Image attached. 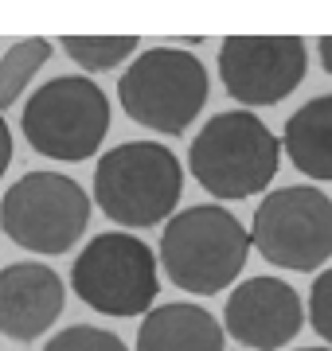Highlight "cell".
Instances as JSON below:
<instances>
[{
	"instance_id": "6da1fadb",
	"label": "cell",
	"mask_w": 332,
	"mask_h": 351,
	"mask_svg": "<svg viewBox=\"0 0 332 351\" xmlns=\"http://www.w3.org/2000/svg\"><path fill=\"white\" fill-rule=\"evenodd\" d=\"M156 254V265H165L172 285L195 297H215L246 269L250 234L219 203H195L165 223Z\"/></svg>"
},
{
	"instance_id": "7a4b0ae2",
	"label": "cell",
	"mask_w": 332,
	"mask_h": 351,
	"mask_svg": "<svg viewBox=\"0 0 332 351\" xmlns=\"http://www.w3.org/2000/svg\"><path fill=\"white\" fill-rule=\"evenodd\" d=\"M184 191V168L176 152L156 141H121L94 168V203L110 223L141 230L168 223Z\"/></svg>"
},
{
	"instance_id": "3957f363",
	"label": "cell",
	"mask_w": 332,
	"mask_h": 351,
	"mask_svg": "<svg viewBox=\"0 0 332 351\" xmlns=\"http://www.w3.org/2000/svg\"><path fill=\"white\" fill-rule=\"evenodd\" d=\"M281 145L266 121L250 110L215 113L188 149V168L195 184L215 199H250L266 191L278 176Z\"/></svg>"
},
{
	"instance_id": "277c9868",
	"label": "cell",
	"mask_w": 332,
	"mask_h": 351,
	"mask_svg": "<svg viewBox=\"0 0 332 351\" xmlns=\"http://www.w3.org/2000/svg\"><path fill=\"white\" fill-rule=\"evenodd\" d=\"M207 86H211V78H207L204 63L184 47L165 43V47H149L133 55L126 75L117 78V98L137 125L180 137L204 110Z\"/></svg>"
},
{
	"instance_id": "5b68a950",
	"label": "cell",
	"mask_w": 332,
	"mask_h": 351,
	"mask_svg": "<svg viewBox=\"0 0 332 351\" xmlns=\"http://www.w3.org/2000/svg\"><path fill=\"white\" fill-rule=\"evenodd\" d=\"M71 289L102 316H145L161 293V265L149 242L129 230H106L82 246L71 265Z\"/></svg>"
},
{
	"instance_id": "8992f818",
	"label": "cell",
	"mask_w": 332,
	"mask_h": 351,
	"mask_svg": "<svg viewBox=\"0 0 332 351\" xmlns=\"http://www.w3.org/2000/svg\"><path fill=\"white\" fill-rule=\"evenodd\" d=\"M20 125L39 156L63 164L90 160L110 133V98L86 75H59L27 98Z\"/></svg>"
},
{
	"instance_id": "52a82bcc",
	"label": "cell",
	"mask_w": 332,
	"mask_h": 351,
	"mask_svg": "<svg viewBox=\"0 0 332 351\" xmlns=\"http://www.w3.org/2000/svg\"><path fill=\"white\" fill-rule=\"evenodd\" d=\"M90 223V195L63 172H24L0 199V230L27 254H67Z\"/></svg>"
},
{
	"instance_id": "ba28073f",
	"label": "cell",
	"mask_w": 332,
	"mask_h": 351,
	"mask_svg": "<svg viewBox=\"0 0 332 351\" xmlns=\"http://www.w3.org/2000/svg\"><path fill=\"white\" fill-rule=\"evenodd\" d=\"M250 250L270 265L309 274L332 258V199L317 188H278L258 203Z\"/></svg>"
},
{
	"instance_id": "9c48e42d",
	"label": "cell",
	"mask_w": 332,
	"mask_h": 351,
	"mask_svg": "<svg viewBox=\"0 0 332 351\" xmlns=\"http://www.w3.org/2000/svg\"><path fill=\"white\" fill-rule=\"evenodd\" d=\"M305 66L301 36H227L219 47V78L243 110L285 101L301 86Z\"/></svg>"
},
{
	"instance_id": "30bf717a",
	"label": "cell",
	"mask_w": 332,
	"mask_h": 351,
	"mask_svg": "<svg viewBox=\"0 0 332 351\" xmlns=\"http://www.w3.org/2000/svg\"><path fill=\"white\" fill-rule=\"evenodd\" d=\"M305 324V304L281 277H246L223 308V336L250 351H278L294 343Z\"/></svg>"
},
{
	"instance_id": "8fae6325",
	"label": "cell",
	"mask_w": 332,
	"mask_h": 351,
	"mask_svg": "<svg viewBox=\"0 0 332 351\" xmlns=\"http://www.w3.org/2000/svg\"><path fill=\"white\" fill-rule=\"evenodd\" d=\"M63 304L67 285L51 265L12 262L0 269V336L20 343L39 339L63 316Z\"/></svg>"
},
{
	"instance_id": "7c38bea8",
	"label": "cell",
	"mask_w": 332,
	"mask_h": 351,
	"mask_svg": "<svg viewBox=\"0 0 332 351\" xmlns=\"http://www.w3.org/2000/svg\"><path fill=\"white\" fill-rule=\"evenodd\" d=\"M133 351H227V336L207 308L176 301L145 313Z\"/></svg>"
},
{
	"instance_id": "4fadbf2b",
	"label": "cell",
	"mask_w": 332,
	"mask_h": 351,
	"mask_svg": "<svg viewBox=\"0 0 332 351\" xmlns=\"http://www.w3.org/2000/svg\"><path fill=\"white\" fill-rule=\"evenodd\" d=\"M278 145L301 176L332 180V94L305 101L285 121V133H281Z\"/></svg>"
},
{
	"instance_id": "5bb4252c",
	"label": "cell",
	"mask_w": 332,
	"mask_h": 351,
	"mask_svg": "<svg viewBox=\"0 0 332 351\" xmlns=\"http://www.w3.org/2000/svg\"><path fill=\"white\" fill-rule=\"evenodd\" d=\"M51 51L55 47L47 39H20L0 55V110H12L27 82L39 75V66H47Z\"/></svg>"
},
{
	"instance_id": "9a60e30c",
	"label": "cell",
	"mask_w": 332,
	"mask_h": 351,
	"mask_svg": "<svg viewBox=\"0 0 332 351\" xmlns=\"http://www.w3.org/2000/svg\"><path fill=\"white\" fill-rule=\"evenodd\" d=\"M59 47L90 78V75H106V71H114V66L126 63L129 55H137L141 39L137 36H63Z\"/></svg>"
},
{
	"instance_id": "2e32d148",
	"label": "cell",
	"mask_w": 332,
	"mask_h": 351,
	"mask_svg": "<svg viewBox=\"0 0 332 351\" xmlns=\"http://www.w3.org/2000/svg\"><path fill=\"white\" fill-rule=\"evenodd\" d=\"M43 351H129L121 343V336L106 332V328H94V324H71L63 328L59 336H51L43 343Z\"/></svg>"
},
{
	"instance_id": "e0dca14e",
	"label": "cell",
	"mask_w": 332,
	"mask_h": 351,
	"mask_svg": "<svg viewBox=\"0 0 332 351\" xmlns=\"http://www.w3.org/2000/svg\"><path fill=\"white\" fill-rule=\"evenodd\" d=\"M309 324L332 348V265L313 281V293H309Z\"/></svg>"
},
{
	"instance_id": "ac0fdd59",
	"label": "cell",
	"mask_w": 332,
	"mask_h": 351,
	"mask_svg": "<svg viewBox=\"0 0 332 351\" xmlns=\"http://www.w3.org/2000/svg\"><path fill=\"white\" fill-rule=\"evenodd\" d=\"M8 164H12V133L4 125V117H0V180L8 172Z\"/></svg>"
},
{
	"instance_id": "d6986e66",
	"label": "cell",
	"mask_w": 332,
	"mask_h": 351,
	"mask_svg": "<svg viewBox=\"0 0 332 351\" xmlns=\"http://www.w3.org/2000/svg\"><path fill=\"white\" fill-rule=\"evenodd\" d=\"M317 55H320L324 75H332V36H320V39H317Z\"/></svg>"
},
{
	"instance_id": "ffe728a7",
	"label": "cell",
	"mask_w": 332,
	"mask_h": 351,
	"mask_svg": "<svg viewBox=\"0 0 332 351\" xmlns=\"http://www.w3.org/2000/svg\"><path fill=\"white\" fill-rule=\"evenodd\" d=\"M297 351H332V348H297Z\"/></svg>"
}]
</instances>
